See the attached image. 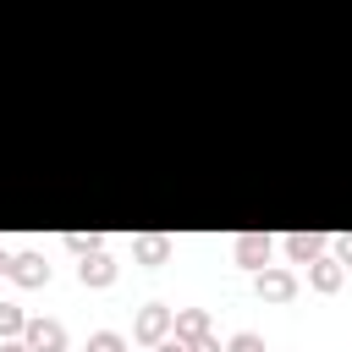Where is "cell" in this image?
<instances>
[{
  "label": "cell",
  "instance_id": "16",
  "mask_svg": "<svg viewBox=\"0 0 352 352\" xmlns=\"http://www.w3.org/2000/svg\"><path fill=\"white\" fill-rule=\"evenodd\" d=\"M187 352H220V341L214 336H198V341H187Z\"/></svg>",
  "mask_w": 352,
  "mask_h": 352
},
{
  "label": "cell",
  "instance_id": "17",
  "mask_svg": "<svg viewBox=\"0 0 352 352\" xmlns=\"http://www.w3.org/2000/svg\"><path fill=\"white\" fill-rule=\"evenodd\" d=\"M154 352H187V341H182V336H176V341H170V336H165V341H160V346H154Z\"/></svg>",
  "mask_w": 352,
  "mask_h": 352
},
{
  "label": "cell",
  "instance_id": "1",
  "mask_svg": "<svg viewBox=\"0 0 352 352\" xmlns=\"http://www.w3.org/2000/svg\"><path fill=\"white\" fill-rule=\"evenodd\" d=\"M22 346L28 352H66V330L55 319H28L22 324Z\"/></svg>",
  "mask_w": 352,
  "mask_h": 352
},
{
  "label": "cell",
  "instance_id": "18",
  "mask_svg": "<svg viewBox=\"0 0 352 352\" xmlns=\"http://www.w3.org/2000/svg\"><path fill=\"white\" fill-rule=\"evenodd\" d=\"M0 352H28V346H16V341H11V346H0Z\"/></svg>",
  "mask_w": 352,
  "mask_h": 352
},
{
  "label": "cell",
  "instance_id": "14",
  "mask_svg": "<svg viewBox=\"0 0 352 352\" xmlns=\"http://www.w3.org/2000/svg\"><path fill=\"white\" fill-rule=\"evenodd\" d=\"M99 242H104V236H99V231H88V236H82V231H72V236H66V248H72V253H77V258H82V253H94V248H99Z\"/></svg>",
  "mask_w": 352,
  "mask_h": 352
},
{
  "label": "cell",
  "instance_id": "8",
  "mask_svg": "<svg viewBox=\"0 0 352 352\" xmlns=\"http://www.w3.org/2000/svg\"><path fill=\"white\" fill-rule=\"evenodd\" d=\"M264 258H270V236H264V231H242V236H236V264L264 270Z\"/></svg>",
  "mask_w": 352,
  "mask_h": 352
},
{
  "label": "cell",
  "instance_id": "3",
  "mask_svg": "<svg viewBox=\"0 0 352 352\" xmlns=\"http://www.w3.org/2000/svg\"><path fill=\"white\" fill-rule=\"evenodd\" d=\"M6 275L16 286H44L50 280V264H44V253H16V258H6Z\"/></svg>",
  "mask_w": 352,
  "mask_h": 352
},
{
  "label": "cell",
  "instance_id": "9",
  "mask_svg": "<svg viewBox=\"0 0 352 352\" xmlns=\"http://www.w3.org/2000/svg\"><path fill=\"white\" fill-rule=\"evenodd\" d=\"M170 330L182 341H198V336H209V314L204 308H170Z\"/></svg>",
  "mask_w": 352,
  "mask_h": 352
},
{
  "label": "cell",
  "instance_id": "5",
  "mask_svg": "<svg viewBox=\"0 0 352 352\" xmlns=\"http://www.w3.org/2000/svg\"><path fill=\"white\" fill-rule=\"evenodd\" d=\"M77 280H82V286H110V280H116V258H110L104 248L82 253V264H77Z\"/></svg>",
  "mask_w": 352,
  "mask_h": 352
},
{
  "label": "cell",
  "instance_id": "6",
  "mask_svg": "<svg viewBox=\"0 0 352 352\" xmlns=\"http://www.w3.org/2000/svg\"><path fill=\"white\" fill-rule=\"evenodd\" d=\"M280 248H286V258H292V264H314V258L324 253V236H319V231H292Z\"/></svg>",
  "mask_w": 352,
  "mask_h": 352
},
{
  "label": "cell",
  "instance_id": "4",
  "mask_svg": "<svg viewBox=\"0 0 352 352\" xmlns=\"http://www.w3.org/2000/svg\"><path fill=\"white\" fill-rule=\"evenodd\" d=\"M253 286H258L264 302H292V297H297V275H292V270H258Z\"/></svg>",
  "mask_w": 352,
  "mask_h": 352
},
{
  "label": "cell",
  "instance_id": "11",
  "mask_svg": "<svg viewBox=\"0 0 352 352\" xmlns=\"http://www.w3.org/2000/svg\"><path fill=\"white\" fill-rule=\"evenodd\" d=\"M22 324H28V314L16 302H0V336H22Z\"/></svg>",
  "mask_w": 352,
  "mask_h": 352
},
{
  "label": "cell",
  "instance_id": "19",
  "mask_svg": "<svg viewBox=\"0 0 352 352\" xmlns=\"http://www.w3.org/2000/svg\"><path fill=\"white\" fill-rule=\"evenodd\" d=\"M0 275H6V253H0Z\"/></svg>",
  "mask_w": 352,
  "mask_h": 352
},
{
  "label": "cell",
  "instance_id": "15",
  "mask_svg": "<svg viewBox=\"0 0 352 352\" xmlns=\"http://www.w3.org/2000/svg\"><path fill=\"white\" fill-rule=\"evenodd\" d=\"M336 258H341V264H352V231H341V236H336Z\"/></svg>",
  "mask_w": 352,
  "mask_h": 352
},
{
  "label": "cell",
  "instance_id": "7",
  "mask_svg": "<svg viewBox=\"0 0 352 352\" xmlns=\"http://www.w3.org/2000/svg\"><path fill=\"white\" fill-rule=\"evenodd\" d=\"M341 280H346V264H341V258H324V253H319V258L308 264V286H314V292H336Z\"/></svg>",
  "mask_w": 352,
  "mask_h": 352
},
{
  "label": "cell",
  "instance_id": "2",
  "mask_svg": "<svg viewBox=\"0 0 352 352\" xmlns=\"http://www.w3.org/2000/svg\"><path fill=\"white\" fill-rule=\"evenodd\" d=\"M132 336H138L143 346H160V341L170 336V308H165V302H148V308L138 314V324H132Z\"/></svg>",
  "mask_w": 352,
  "mask_h": 352
},
{
  "label": "cell",
  "instance_id": "10",
  "mask_svg": "<svg viewBox=\"0 0 352 352\" xmlns=\"http://www.w3.org/2000/svg\"><path fill=\"white\" fill-rule=\"evenodd\" d=\"M138 258L143 264H165L170 258V236H160V231L154 236H138Z\"/></svg>",
  "mask_w": 352,
  "mask_h": 352
},
{
  "label": "cell",
  "instance_id": "13",
  "mask_svg": "<svg viewBox=\"0 0 352 352\" xmlns=\"http://www.w3.org/2000/svg\"><path fill=\"white\" fill-rule=\"evenodd\" d=\"M88 352H126V341H121L116 330H94V336H88Z\"/></svg>",
  "mask_w": 352,
  "mask_h": 352
},
{
  "label": "cell",
  "instance_id": "12",
  "mask_svg": "<svg viewBox=\"0 0 352 352\" xmlns=\"http://www.w3.org/2000/svg\"><path fill=\"white\" fill-rule=\"evenodd\" d=\"M226 352H270V346H264V336H253V330H236V336L226 341Z\"/></svg>",
  "mask_w": 352,
  "mask_h": 352
}]
</instances>
